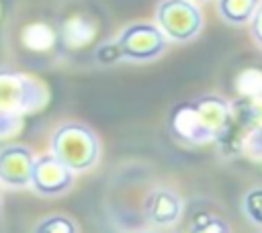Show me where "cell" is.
<instances>
[{"mask_svg": "<svg viewBox=\"0 0 262 233\" xmlns=\"http://www.w3.org/2000/svg\"><path fill=\"white\" fill-rule=\"evenodd\" d=\"M237 90L248 96V98H256L262 96V72L258 69H248L237 78Z\"/></svg>", "mask_w": 262, "mask_h": 233, "instance_id": "9a60e30c", "label": "cell"}, {"mask_svg": "<svg viewBox=\"0 0 262 233\" xmlns=\"http://www.w3.org/2000/svg\"><path fill=\"white\" fill-rule=\"evenodd\" d=\"M182 215V200L170 188H156L145 198V217L160 227L174 225Z\"/></svg>", "mask_w": 262, "mask_h": 233, "instance_id": "ba28073f", "label": "cell"}, {"mask_svg": "<svg viewBox=\"0 0 262 233\" xmlns=\"http://www.w3.org/2000/svg\"><path fill=\"white\" fill-rule=\"evenodd\" d=\"M258 4H260V0H217V10L225 22L246 25V22H250Z\"/></svg>", "mask_w": 262, "mask_h": 233, "instance_id": "30bf717a", "label": "cell"}, {"mask_svg": "<svg viewBox=\"0 0 262 233\" xmlns=\"http://www.w3.org/2000/svg\"><path fill=\"white\" fill-rule=\"evenodd\" d=\"M248 119L262 129V96H256V98H250L248 102Z\"/></svg>", "mask_w": 262, "mask_h": 233, "instance_id": "ac0fdd59", "label": "cell"}, {"mask_svg": "<svg viewBox=\"0 0 262 233\" xmlns=\"http://www.w3.org/2000/svg\"><path fill=\"white\" fill-rule=\"evenodd\" d=\"M168 127L172 135L182 143H207V137L199 125V119L194 114V108L188 102H180L172 108L168 116Z\"/></svg>", "mask_w": 262, "mask_h": 233, "instance_id": "9c48e42d", "label": "cell"}, {"mask_svg": "<svg viewBox=\"0 0 262 233\" xmlns=\"http://www.w3.org/2000/svg\"><path fill=\"white\" fill-rule=\"evenodd\" d=\"M156 20L166 39L186 43L203 29V12L190 0H162L156 8Z\"/></svg>", "mask_w": 262, "mask_h": 233, "instance_id": "3957f363", "label": "cell"}, {"mask_svg": "<svg viewBox=\"0 0 262 233\" xmlns=\"http://www.w3.org/2000/svg\"><path fill=\"white\" fill-rule=\"evenodd\" d=\"M207 141H219L231 127V104L217 94H203L190 100Z\"/></svg>", "mask_w": 262, "mask_h": 233, "instance_id": "8992f818", "label": "cell"}, {"mask_svg": "<svg viewBox=\"0 0 262 233\" xmlns=\"http://www.w3.org/2000/svg\"><path fill=\"white\" fill-rule=\"evenodd\" d=\"M23 41L29 49L33 51H45L53 45L55 41V35L53 31L47 27V25H41V22H35V25H29L25 31H23Z\"/></svg>", "mask_w": 262, "mask_h": 233, "instance_id": "8fae6325", "label": "cell"}, {"mask_svg": "<svg viewBox=\"0 0 262 233\" xmlns=\"http://www.w3.org/2000/svg\"><path fill=\"white\" fill-rule=\"evenodd\" d=\"M49 92L35 76L14 67H0V114L25 121L47 104Z\"/></svg>", "mask_w": 262, "mask_h": 233, "instance_id": "6da1fadb", "label": "cell"}, {"mask_svg": "<svg viewBox=\"0 0 262 233\" xmlns=\"http://www.w3.org/2000/svg\"><path fill=\"white\" fill-rule=\"evenodd\" d=\"M188 233H231V229H229V225L221 217L203 213V215H199L192 221Z\"/></svg>", "mask_w": 262, "mask_h": 233, "instance_id": "4fadbf2b", "label": "cell"}, {"mask_svg": "<svg viewBox=\"0 0 262 233\" xmlns=\"http://www.w3.org/2000/svg\"><path fill=\"white\" fill-rule=\"evenodd\" d=\"M121 57L129 61H151L160 57L166 51L168 39L160 31L158 25L151 22H133L121 31V35L115 39Z\"/></svg>", "mask_w": 262, "mask_h": 233, "instance_id": "277c9868", "label": "cell"}, {"mask_svg": "<svg viewBox=\"0 0 262 233\" xmlns=\"http://www.w3.org/2000/svg\"><path fill=\"white\" fill-rule=\"evenodd\" d=\"M33 233H78V227L66 215H49L35 225Z\"/></svg>", "mask_w": 262, "mask_h": 233, "instance_id": "7c38bea8", "label": "cell"}, {"mask_svg": "<svg viewBox=\"0 0 262 233\" xmlns=\"http://www.w3.org/2000/svg\"><path fill=\"white\" fill-rule=\"evenodd\" d=\"M72 184H74V172L66 164H61L51 151L43 155H35L29 186H33L37 194L59 196L68 192Z\"/></svg>", "mask_w": 262, "mask_h": 233, "instance_id": "5b68a950", "label": "cell"}, {"mask_svg": "<svg viewBox=\"0 0 262 233\" xmlns=\"http://www.w3.org/2000/svg\"><path fill=\"white\" fill-rule=\"evenodd\" d=\"M94 57H96V59H98V63H102V65H111V63H117V61H121V59H123V57H121V51H119V47H117V43H115V41L102 43V45L96 49Z\"/></svg>", "mask_w": 262, "mask_h": 233, "instance_id": "2e32d148", "label": "cell"}, {"mask_svg": "<svg viewBox=\"0 0 262 233\" xmlns=\"http://www.w3.org/2000/svg\"><path fill=\"white\" fill-rule=\"evenodd\" d=\"M33 161V149L23 143H8L0 147V182L10 188L29 186Z\"/></svg>", "mask_w": 262, "mask_h": 233, "instance_id": "52a82bcc", "label": "cell"}, {"mask_svg": "<svg viewBox=\"0 0 262 233\" xmlns=\"http://www.w3.org/2000/svg\"><path fill=\"white\" fill-rule=\"evenodd\" d=\"M190 2H194V4H199V2H207V0H190Z\"/></svg>", "mask_w": 262, "mask_h": 233, "instance_id": "d6986e66", "label": "cell"}, {"mask_svg": "<svg viewBox=\"0 0 262 233\" xmlns=\"http://www.w3.org/2000/svg\"><path fill=\"white\" fill-rule=\"evenodd\" d=\"M250 35H252L254 41L262 47V0H260L258 8L254 10L252 18H250Z\"/></svg>", "mask_w": 262, "mask_h": 233, "instance_id": "e0dca14e", "label": "cell"}, {"mask_svg": "<svg viewBox=\"0 0 262 233\" xmlns=\"http://www.w3.org/2000/svg\"><path fill=\"white\" fill-rule=\"evenodd\" d=\"M242 208H244V215L258 227H262V188H252L244 194V200H242Z\"/></svg>", "mask_w": 262, "mask_h": 233, "instance_id": "5bb4252c", "label": "cell"}, {"mask_svg": "<svg viewBox=\"0 0 262 233\" xmlns=\"http://www.w3.org/2000/svg\"><path fill=\"white\" fill-rule=\"evenodd\" d=\"M51 153L74 174L90 170L100 155L98 135L82 123H63L51 135Z\"/></svg>", "mask_w": 262, "mask_h": 233, "instance_id": "7a4b0ae2", "label": "cell"}]
</instances>
